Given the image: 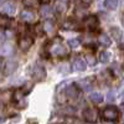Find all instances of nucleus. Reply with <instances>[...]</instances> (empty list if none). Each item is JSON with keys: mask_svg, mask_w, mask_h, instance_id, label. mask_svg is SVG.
<instances>
[{"mask_svg": "<svg viewBox=\"0 0 124 124\" xmlns=\"http://www.w3.org/2000/svg\"><path fill=\"white\" fill-rule=\"evenodd\" d=\"M50 54L54 55V56H65L67 55V48L65 47V45L61 42V40L57 39L56 41H54L52 44L50 45Z\"/></svg>", "mask_w": 124, "mask_h": 124, "instance_id": "f257e3e1", "label": "nucleus"}, {"mask_svg": "<svg viewBox=\"0 0 124 124\" xmlns=\"http://www.w3.org/2000/svg\"><path fill=\"white\" fill-rule=\"evenodd\" d=\"M102 117H103V119H104V120L114 122V120H117L118 117H119V112H118V109H117L116 107L109 106V107L104 108V110L102 112Z\"/></svg>", "mask_w": 124, "mask_h": 124, "instance_id": "f03ea898", "label": "nucleus"}, {"mask_svg": "<svg viewBox=\"0 0 124 124\" xmlns=\"http://www.w3.org/2000/svg\"><path fill=\"white\" fill-rule=\"evenodd\" d=\"M32 77L35 81H42L46 77V71L41 65H35L32 67Z\"/></svg>", "mask_w": 124, "mask_h": 124, "instance_id": "7ed1b4c3", "label": "nucleus"}, {"mask_svg": "<svg viewBox=\"0 0 124 124\" xmlns=\"http://www.w3.org/2000/svg\"><path fill=\"white\" fill-rule=\"evenodd\" d=\"M19 47L21 48L23 51H27L31 46H32V44H34V40L31 39L30 36H24V37H21L19 40Z\"/></svg>", "mask_w": 124, "mask_h": 124, "instance_id": "20e7f679", "label": "nucleus"}, {"mask_svg": "<svg viewBox=\"0 0 124 124\" xmlns=\"http://www.w3.org/2000/svg\"><path fill=\"white\" fill-rule=\"evenodd\" d=\"M35 13L32 11V10H30V9H25L21 11V15H20V17H21L25 23H32L34 20H35Z\"/></svg>", "mask_w": 124, "mask_h": 124, "instance_id": "39448f33", "label": "nucleus"}, {"mask_svg": "<svg viewBox=\"0 0 124 124\" xmlns=\"http://www.w3.org/2000/svg\"><path fill=\"white\" fill-rule=\"evenodd\" d=\"M97 110L93 109V108H88L83 112V118L87 120V122H96L97 120Z\"/></svg>", "mask_w": 124, "mask_h": 124, "instance_id": "423d86ee", "label": "nucleus"}, {"mask_svg": "<svg viewBox=\"0 0 124 124\" xmlns=\"http://www.w3.org/2000/svg\"><path fill=\"white\" fill-rule=\"evenodd\" d=\"M3 11L10 16H13L15 15V11H16V5L14 1H8L3 5Z\"/></svg>", "mask_w": 124, "mask_h": 124, "instance_id": "0eeeda50", "label": "nucleus"}, {"mask_svg": "<svg viewBox=\"0 0 124 124\" xmlns=\"http://www.w3.org/2000/svg\"><path fill=\"white\" fill-rule=\"evenodd\" d=\"M85 25L89 30H94L97 27V25H98V20H97V17L94 15H89V16H87L85 19Z\"/></svg>", "mask_w": 124, "mask_h": 124, "instance_id": "6e6552de", "label": "nucleus"}, {"mask_svg": "<svg viewBox=\"0 0 124 124\" xmlns=\"http://www.w3.org/2000/svg\"><path fill=\"white\" fill-rule=\"evenodd\" d=\"M77 85H78L82 89H83V91L88 92V91H91L92 87H93V82H92L91 78H85V79H81Z\"/></svg>", "mask_w": 124, "mask_h": 124, "instance_id": "1a4fd4ad", "label": "nucleus"}, {"mask_svg": "<svg viewBox=\"0 0 124 124\" xmlns=\"http://www.w3.org/2000/svg\"><path fill=\"white\" fill-rule=\"evenodd\" d=\"M73 68L78 72H82L87 68V62L82 58H76L75 62H73Z\"/></svg>", "mask_w": 124, "mask_h": 124, "instance_id": "9d476101", "label": "nucleus"}, {"mask_svg": "<svg viewBox=\"0 0 124 124\" xmlns=\"http://www.w3.org/2000/svg\"><path fill=\"white\" fill-rule=\"evenodd\" d=\"M17 68V62L16 61H9L5 65V75H11Z\"/></svg>", "mask_w": 124, "mask_h": 124, "instance_id": "9b49d317", "label": "nucleus"}, {"mask_svg": "<svg viewBox=\"0 0 124 124\" xmlns=\"http://www.w3.org/2000/svg\"><path fill=\"white\" fill-rule=\"evenodd\" d=\"M63 94H66V97H68V98H76L78 96V91L75 86H70L63 91Z\"/></svg>", "mask_w": 124, "mask_h": 124, "instance_id": "f8f14e48", "label": "nucleus"}, {"mask_svg": "<svg viewBox=\"0 0 124 124\" xmlns=\"http://www.w3.org/2000/svg\"><path fill=\"white\" fill-rule=\"evenodd\" d=\"M40 14L42 17H50V16H52L54 14V9L48 6V5H44L42 8L40 9Z\"/></svg>", "mask_w": 124, "mask_h": 124, "instance_id": "ddd939ff", "label": "nucleus"}, {"mask_svg": "<svg viewBox=\"0 0 124 124\" xmlns=\"http://www.w3.org/2000/svg\"><path fill=\"white\" fill-rule=\"evenodd\" d=\"M13 54V47L11 45H0V56H9Z\"/></svg>", "mask_w": 124, "mask_h": 124, "instance_id": "4468645a", "label": "nucleus"}, {"mask_svg": "<svg viewBox=\"0 0 124 124\" xmlns=\"http://www.w3.org/2000/svg\"><path fill=\"white\" fill-rule=\"evenodd\" d=\"M41 26H42L44 31H45V32H47V34L54 32V30H55V24H54V21H51V20H46V21Z\"/></svg>", "mask_w": 124, "mask_h": 124, "instance_id": "2eb2a0df", "label": "nucleus"}, {"mask_svg": "<svg viewBox=\"0 0 124 124\" xmlns=\"http://www.w3.org/2000/svg\"><path fill=\"white\" fill-rule=\"evenodd\" d=\"M98 42H99L102 46L109 47V46L112 45V40L109 39V36H108V35L102 34V35H99V37H98Z\"/></svg>", "mask_w": 124, "mask_h": 124, "instance_id": "dca6fc26", "label": "nucleus"}, {"mask_svg": "<svg viewBox=\"0 0 124 124\" xmlns=\"http://www.w3.org/2000/svg\"><path fill=\"white\" fill-rule=\"evenodd\" d=\"M11 24V20L6 15H0V27H9Z\"/></svg>", "mask_w": 124, "mask_h": 124, "instance_id": "f3484780", "label": "nucleus"}, {"mask_svg": "<svg viewBox=\"0 0 124 124\" xmlns=\"http://www.w3.org/2000/svg\"><path fill=\"white\" fill-rule=\"evenodd\" d=\"M89 98H91V101L93 103H101V102H103V94H102V93H99V92L92 93V94L89 96Z\"/></svg>", "mask_w": 124, "mask_h": 124, "instance_id": "a211bd4d", "label": "nucleus"}, {"mask_svg": "<svg viewBox=\"0 0 124 124\" xmlns=\"http://www.w3.org/2000/svg\"><path fill=\"white\" fill-rule=\"evenodd\" d=\"M110 31H112L113 36H114V39H116L117 41H119V42H122V37H123L122 30H120V29H118V27H113Z\"/></svg>", "mask_w": 124, "mask_h": 124, "instance_id": "6ab92c4d", "label": "nucleus"}, {"mask_svg": "<svg viewBox=\"0 0 124 124\" xmlns=\"http://www.w3.org/2000/svg\"><path fill=\"white\" fill-rule=\"evenodd\" d=\"M118 5V0H106L104 1V6L109 10H114Z\"/></svg>", "mask_w": 124, "mask_h": 124, "instance_id": "aec40b11", "label": "nucleus"}, {"mask_svg": "<svg viewBox=\"0 0 124 124\" xmlns=\"http://www.w3.org/2000/svg\"><path fill=\"white\" fill-rule=\"evenodd\" d=\"M63 29H66V30H77L78 25L75 21H65L63 23Z\"/></svg>", "mask_w": 124, "mask_h": 124, "instance_id": "412c9836", "label": "nucleus"}, {"mask_svg": "<svg viewBox=\"0 0 124 124\" xmlns=\"http://www.w3.org/2000/svg\"><path fill=\"white\" fill-rule=\"evenodd\" d=\"M110 58V55L109 52H107V51H103V52L99 54V61L102 62V63H107V62L109 61Z\"/></svg>", "mask_w": 124, "mask_h": 124, "instance_id": "4be33fe9", "label": "nucleus"}, {"mask_svg": "<svg viewBox=\"0 0 124 124\" xmlns=\"http://www.w3.org/2000/svg\"><path fill=\"white\" fill-rule=\"evenodd\" d=\"M11 97H13V94H11V92H10V91H6V92L0 93V98H1V101L5 102V103H8Z\"/></svg>", "mask_w": 124, "mask_h": 124, "instance_id": "5701e85b", "label": "nucleus"}, {"mask_svg": "<svg viewBox=\"0 0 124 124\" xmlns=\"http://www.w3.org/2000/svg\"><path fill=\"white\" fill-rule=\"evenodd\" d=\"M70 71H71V68H70V65H67V63L61 65L60 68H58V72H60V73H62V75H67Z\"/></svg>", "mask_w": 124, "mask_h": 124, "instance_id": "b1692460", "label": "nucleus"}, {"mask_svg": "<svg viewBox=\"0 0 124 124\" xmlns=\"http://www.w3.org/2000/svg\"><path fill=\"white\" fill-rule=\"evenodd\" d=\"M25 94H24V92L21 91V89H17V91H15L14 92V94H13V98L15 99V101H20V99H23V97H24Z\"/></svg>", "mask_w": 124, "mask_h": 124, "instance_id": "393cba45", "label": "nucleus"}, {"mask_svg": "<svg viewBox=\"0 0 124 124\" xmlns=\"http://www.w3.org/2000/svg\"><path fill=\"white\" fill-rule=\"evenodd\" d=\"M68 45L75 48V47H78L81 45V41L78 39H72V40H68Z\"/></svg>", "mask_w": 124, "mask_h": 124, "instance_id": "a878e982", "label": "nucleus"}, {"mask_svg": "<svg viewBox=\"0 0 124 124\" xmlns=\"http://www.w3.org/2000/svg\"><path fill=\"white\" fill-rule=\"evenodd\" d=\"M86 58H87L88 65H91V66H94V65H96V58H94V57H92L91 55H87Z\"/></svg>", "mask_w": 124, "mask_h": 124, "instance_id": "bb28decb", "label": "nucleus"}, {"mask_svg": "<svg viewBox=\"0 0 124 124\" xmlns=\"http://www.w3.org/2000/svg\"><path fill=\"white\" fill-rule=\"evenodd\" d=\"M66 9V4H63V3H58L57 4V10H58V11H63V10Z\"/></svg>", "mask_w": 124, "mask_h": 124, "instance_id": "cd10ccee", "label": "nucleus"}, {"mask_svg": "<svg viewBox=\"0 0 124 124\" xmlns=\"http://www.w3.org/2000/svg\"><path fill=\"white\" fill-rule=\"evenodd\" d=\"M113 72H114L117 76H119V75H120V68H119L117 65H114V66H113Z\"/></svg>", "mask_w": 124, "mask_h": 124, "instance_id": "c85d7f7f", "label": "nucleus"}, {"mask_svg": "<svg viewBox=\"0 0 124 124\" xmlns=\"http://www.w3.org/2000/svg\"><path fill=\"white\" fill-rule=\"evenodd\" d=\"M114 99H116L114 93H113V92H109V93H108V101H109V102H113Z\"/></svg>", "mask_w": 124, "mask_h": 124, "instance_id": "c756f323", "label": "nucleus"}, {"mask_svg": "<svg viewBox=\"0 0 124 124\" xmlns=\"http://www.w3.org/2000/svg\"><path fill=\"white\" fill-rule=\"evenodd\" d=\"M5 32H3V31H0V42H3V41H5Z\"/></svg>", "mask_w": 124, "mask_h": 124, "instance_id": "7c9ffc66", "label": "nucleus"}, {"mask_svg": "<svg viewBox=\"0 0 124 124\" xmlns=\"http://www.w3.org/2000/svg\"><path fill=\"white\" fill-rule=\"evenodd\" d=\"M24 3H25V5H29V6H32L34 5L32 0H24Z\"/></svg>", "mask_w": 124, "mask_h": 124, "instance_id": "2f4dec72", "label": "nucleus"}, {"mask_svg": "<svg viewBox=\"0 0 124 124\" xmlns=\"http://www.w3.org/2000/svg\"><path fill=\"white\" fill-rule=\"evenodd\" d=\"M82 1H83L86 5H88V4H91V3L93 1V0H82Z\"/></svg>", "mask_w": 124, "mask_h": 124, "instance_id": "473e14b6", "label": "nucleus"}, {"mask_svg": "<svg viewBox=\"0 0 124 124\" xmlns=\"http://www.w3.org/2000/svg\"><path fill=\"white\" fill-rule=\"evenodd\" d=\"M40 3H42V4H47V3H50L51 0H39Z\"/></svg>", "mask_w": 124, "mask_h": 124, "instance_id": "72a5a7b5", "label": "nucleus"}, {"mask_svg": "<svg viewBox=\"0 0 124 124\" xmlns=\"http://www.w3.org/2000/svg\"><path fill=\"white\" fill-rule=\"evenodd\" d=\"M3 66H4V62H3V60H1V58H0V70L3 68Z\"/></svg>", "mask_w": 124, "mask_h": 124, "instance_id": "f704fd0d", "label": "nucleus"}, {"mask_svg": "<svg viewBox=\"0 0 124 124\" xmlns=\"http://www.w3.org/2000/svg\"><path fill=\"white\" fill-rule=\"evenodd\" d=\"M4 120H5V118H4V117H0V123L4 122Z\"/></svg>", "mask_w": 124, "mask_h": 124, "instance_id": "c9c22d12", "label": "nucleus"}, {"mask_svg": "<svg viewBox=\"0 0 124 124\" xmlns=\"http://www.w3.org/2000/svg\"><path fill=\"white\" fill-rule=\"evenodd\" d=\"M0 1H3V0H0Z\"/></svg>", "mask_w": 124, "mask_h": 124, "instance_id": "e433bc0d", "label": "nucleus"}]
</instances>
